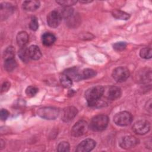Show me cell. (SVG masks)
<instances>
[{
  "instance_id": "obj_22",
  "label": "cell",
  "mask_w": 152,
  "mask_h": 152,
  "mask_svg": "<svg viewBox=\"0 0 152 152\" xmlns=\"http://www.w3.org/2000/svg\"><path fill=\"white\" fill-rule=\"evenodd\" d=\"M4 60L14 58L15 49L12 46H8L5 50L3 54Z\"/></svg>"
},
{
  "instance_id": "obj_6",
  "label": "cell",
  "mask_w": 152,
  "mask_h": 152,
  "mask_svg": "<svg viewBox=\"0 0 152 152\" xmlns=\"http://www.w3.org/2000/svg\"><path fill=\"white\" fill-rule=\"evenodd\" d=\"M88 125L86 121L80 120L76 122L71 129V134L74 137H80L87 132Z\"/></svg>"
},
{
  "instance_id": "obj_24",
  "label": "cell",
  "mask_w": 152,
  "mask_h": 152,
  "mask_svg": "<svg viewBox=\"0 0 152 152\" xmlns=\"http://www.w3.org/2000/svg\"><path fill=\"white\" fill-rule=\"evenodd\" d=\"M60 82L61 85L65 88H69L72 85V80L64 74L60 77Z\"/></svg>"
},
{
  "instance_id": "obj_20",
  "label": "cell",
  "mask_w": 152,
  "mask_h": 152,
  "mask_svg": "<svg viewBox=\"0 0 152 152\" xmlns=\"http://www.w3.org/2000/svg\"><path fill=\"white\" fill-rule=\"evenodd\" d=\"M4 68L7 71H13L17 66V62L14 58L4 60Z\"/></svg>"
},
{
  "instance_id": "obj_10",
  "label": "cell",
  "mask_w": 152,
  "mask_h": 152,
  "mask_svg": "<svg viewBox=\"0 0 152 152\" xmlns=\"http://www.w3.org/2000/svg\"><path fill=\"white\" fill-rule=\"evenodd\" d=\"M96 146V141L91 138L82 141L77 147V152H88L91 151Z\"/></svg>"
},
{
  "instance_id": "obj_29",
  "label": "cell",
  "mask_w": 152,
  "mask_h": 152,
  "mask_svg": "<svg viewBox=\"0 0 152 152\" xmlns=\"http://www.w3.org/2000/svg\"><path fill=\"white\" fill-rule=\"evenodd\" d=\"M38 92V88L33 86H30L27 87L26 89V94L28 97H33Z\"/></svg>"
},
{
  "instance_id": "obj_34",
  "label": "cell",
  "mask_w": 152,
  "mask_h": 152,
  "mask_svg": "<svg viewBox=\"0 0 152 152\" xmlns=\"http://www.w3.org/2000/svg\"><path fill=\"white\" fill-rule=\"evenodd\" d=\"M10 87V83L8 81H5L2 85L1 92L7 91L9 89Z\"/></svg>"
},
{
  "instance_id": "obj_2",
  "label": "cell",
  "mask_w": 152,
  "mask_h": 152,
  "mask_svg": "<svg viewBox=\"0 0 152 152\" xmlns=\"http://www.w3.org/2000/svg\"><path fill=\"white\" fill-rule=\"evenodd\" d=\"M109 123V118L105 115H98L93 117L90 124V128L93 131L99 132L106 129Z\"/></svg>"
},
{
  "instance_id": "obj_15",
  "label": "cell",
  "mask_w": 152,
  "mask_h": 152,
  "mask_svg": "<svg viewBox=\"0 0 152 152\" xmlns=\"http://www.w3.org/2000/svg\"><path fill=\"white\" fill-rule=\"evenodd\" d=\"M28 53L30 59L38 60L42 57V53L39 48L36 45H31L28 48Z\"/></svg>"
},
{
  "instance_id": "obj_21",
  "label": "cell",
  "mask_w": 152,
  "mask_h": 152,
  "mask_svg": "<svg viewBox=\"0 0 152 152\" xmlns=\"http://www.w3.org/2000/svg\"><path fill=\"white\" fill-rule=\"evenodd\" d=\"M18 56L23 62H28L30 58L28 53V48H27L26 46L20 48L18 50Z\"/></svg>"
},
{
  "instance_id": "obj_5",
  "label": "cell",
  "mask_w": 152,
  "mask_h": 152,
  "mask_svg": "<svg viewBox=\"0 0 152 152\" xmlns=\"http://www.w3.org/2000/svg\"><path fill=\"white\" fill-rule=\"evenodd\" d=\"M113 78L118 83L126 81L129 77V69L125 66H119L115 68L112 74Z\"/></svg>"
},
{
  "instance_id": "obj_13",
  "label": "cell",
  "mask_w": 152,
  "mask_h": 152,
  "mask_svg": "<svg viewBox=\"0 0 152 152\" xmlns=\"http://www.w3.org/2000/svg\"><path fill=\"white\" fill-rule=\"evenodd\" d=\"M1 11V18L5 19L8 17L14 11V7L12 4L7 2H3L0 5Z\"/></svg>"
},
{
  "instance_id": "obj_25",
  "label": "cell",
  "mask_w": 152,
  "mask_h": 152,
  "mask_svg": "<svg viewBox=\"0 0 152 152\" xmlns=\"http://www.w3.org/2000/svg\"><path fill=\"white\" fill-rule=\"evenodd\" d=\"M140 55L144 59H150L152 56V50L150 48H144L141 49Z\"/></svg>"
},
{
  "instance_id": "obj_23",
  "label": "cell",
  "mask_w": 152,
  "mask_h": 152,
  "mask_svg": "<svg viewBox=\"0 0 152 152\" xmlns=\"http://www.w3.org/2000/svg\"><path fill=\"white\" fill-rule=\"evenodd\" d=\"M96 75V72L89 68L84 69L81 71V78L83 79H88L94 77Z\"/></svg>"
},
{
  "instance_id": "obj_9",
  "label": "cell",
  "mask_w": 152,
  "mask_h": 152,
  "mask_svg": "<svg viewBox=\"0 0 152 152\" xmlns=\"http://www.w3.org/2000/svg\"><path fill=\"white\" fill-rule=\"evenodd\" d=\"M139 142V140L134 136L129 135L123 137L120 142L119 145L124 149H130L135 147Z\"/></svg>"
},
{
  "instance_id": "obj_4",
  "label": "cell",
  "mask_w": 152,
  "mask_h": 152,
  "mask_svg": "<svg viewBox=\"0 0 152 152\" xmlns=\"http://www.w3.org/2000/svg\"><path fill=\"white\" fill-rule=\"evenodd\" d=\"M132 115L126 111H122L116 113L113 117L115 124L118 126H125L129 125L132 121Z\"/></svg>"
},
{
  "instance_id": "obj_1",
  "label": "cell",
  "mask_w": 152,
  "mask_h": 152,
  "mask_svg": "<svg viewBox=\"0 0 152 152\" xmlns=\"http://www.w3.org/2000/svg\"><path fill=\"white\" fill-rule=\"evenodd\" d=\"M103 93L104 88L101 86L92 87L88 89L85 93V97L88 106H94L97 105Z\"/></svg>"
},
{
  "instance_id": "obj_17",
  "label": "cell",
  "mask_w": 152,
  "mask_h": 152,
  "mask_svg": "<svg viewBox=\"0 0 152 152\" xmlns=\"http://www.w3.org/2000/svg\"><path fill=\"white\" fill-rule=\"evenodd\" d=\"M16 40L17 45L20 48L24 47L28 41V36L26 31H20L17 34Z\"/></svg>"
},
{
  "instance_id": "obj_31",
  "label": "cell",
  "mask_w": 152,
  "mask_h": 152,
  "mask_svg": "<svg viewBox=\"0 0 152 152\" xmlns=\"http://www.w3.org/2000/svg\"><path fill=\"white\" fill-rule=\"evenodd\" d=\"M29 27L33 31H36L37 30L39 27V24H38L37 19L36 17H34V16L32 17L29 24Z\"/></svg>"
},
{
  "instance_id": "obj_18",
  "label": "cell",
  "mask_w": 152,
  "mask_h": 152,
  "mask_svg": "<svg viewBox=\"0 0 152 152\" xmlns=\"http://www.w3.org/2000/svg\"><path fill=\"white\" fill-rule=\"evenodd\" d=\"M56 40V37L54 34L51 33H45L42 37V43L46 46L52 45Z\"/></svg>"
},
{
  "instance_id": "obj_12",
  "label": "cell",
  "mask_w": 152,
  "mask_h": 152,
  "mask_svg": "<svg viewBox=\"0 0 152 152\" xmlns=\"http://www.w3.org/2000/svg\"><path fill=\"white\" fill-rule=\"evenodd\" d=\"M68 77H69L72 81H78L81 80V72L79 71V69L76 67H72L66 69L64 73Z\"/></svg>"
},
{
  "instance_id": "obj_16",
  "label": "cell",
  "mask_w": 152,
  "mask_h": 152,
  "mask_svg": "<svg viewBox=\"0 0 152 152\" xmlns=\"http://www.w3.org/2000/svg\"><path fill=\"white\" fill-rule=\"evenodd\" d=\"M40 4L39 1H26L23 2L22 6L24 10L34 11L39 8Z\"/></svg>"
},
{
  "instance_id": "obj_28",
  "label": "cell",
  "mask_w": 152,
  "mask_h": 152,
  "mask_svg": "<svg viewBox=\"0 0 152 152\" xmlns=\"http://www.w3.org/2000/svg\"><path fill=\"white\" fill-rule=\"evenodd\" d=\"M58 151L59 152H67L69 151V144L68 142H61L58 145Z\"/></svg>"
},
{
  "instance_id": "obj_11",
  "label": "cell",
  "mask_w": 152,
  "mask_h": 152,
  "mask_svg": "<svg viewBox=\"0 0 152 152\" xmlns=\"http://www.w3.org/2000/svg\"><path fill=\"white\" fill-rule=\"evenodd\" d=\"M77 109L74 106H68L65 107L62 112L61 118L63 121L68 122L72 121L77 115Z\"/></svg>"
},
{
  "instance_id": "obj_35",
  "label": "cell",
  "mask_w": 152,
  "mask_h": 152,
  "mask_svg": "<svg viewBox=\"0 0 152 152\" xmlns=\"http://www.w3.org/2000/svg\"><path fill=\"white\" fill-rule=\"evenodd\" d=\"M147 110L148 111V112H150V113H151V99H150L149 100V101L147 102Z\"/></svg>"
},
{
  "instance_id": "obj_8",
  "label": "cell",
  "mask_w": 152,
  "mask_h": 152,
  "mask_svg": "<svg viewBox=\"0 0 152 152\" xmlns=\"http://www.w3.org/2000/svg\"><path fill=\"white\" fill-rule=\"evenodd\" d=\"M62 17L59 11L53 10L47 15V23L52 28L57 27L61 23Z\"/></svg>"
},
{
  "instance_id": "obj_14",
  "label": "cell",
  "mask_w": 152,
  "mask_h": 152,
  "mask_svg": "<svg viewBox=\"0 0 152 152\" xmlns=\"http://www.w3.org/2000/svg\"><path fill=\"white\" fill-rule=\"evenodd\" d=\"M121 94V89L119 87L114 86H112L109 88L107 93L108 99L112 100H114L119 98Z\"/></svg>"
},
{
  "instance_id": "obj_36",
  "label": "cell",
  "mask_w": 152,
  "mask_h": 152,
  "mask_svg": "<svg viewBox=\"0 0 152 152\" xmlns=\"http://www.w3.org/2000/svg\"><path fill=\"white\" fill-rule=\"evenodd\" d=\"M91 1H81L80 2L81 3H84V4H86V3H89V2H91Z\"/></svg>"
},
{
  "instance_id": "obj_7",
  "label": "cell",
  "mask_w": 152,
  "mask_h": 152,
  "mask_svg": "<svg viewBox=\"0 0 152 152\" xmlns=\"http://www.w3.org/2000/svg\"><path fill=\"white\" fill-rule=\"evenodd\" d=\"M150 123L147 120H140L134 123L132 126L133 131L137 134L144 135L150 130Z\"/></svg>"
},
{
  "instance_id": "obj_19",
  "label": "cell",
  "mask_w": 152,
  "mask_h": 152,
  "mask_svg": "<svg viewBox=\"0 0 152 152\" xmlns=\"http://www.w3.org/2000/svg\"><path fill=\"white\" fill-rule=\"evenodd\" d=\"M112 14L113 17L118 20H126L130 17L129 14L119 10H113L112 12Z\"/></svg>"
},
{
  "instance_id": "obj_3",
  "label": "cell",
  "mask_w": 152,
  "mask_h": 152,
  "mask_svg": "<svg viewBox=\"0 0 152 152\" xmlns=\"http://www.w3.org/2000/svg\"><path fill=\"white\" fill-rule=\"evenodd\" d=\"M37 114L42 118L52 120L56 119L58 116L59 114V110L55 107H42L37 110Z\"/></svg>"
},
{
  "instance_id": "obj_27",
  "label": "cell",
  "mask_w": 152,
  "mask_h": 152,
  "mask_svg": "<svg viewBox=\"0 0 152 152\" xmlns=\"http://www.w3.org/2000/svg\"><path fill=\"white\" fill-rule=\"evenodd\" d=\"M140 80L142 82L147 81H150L151 80V70L150 69L149 71H148V70L147 71H143L140 74Z\"/></svg>"
},
{
  "instance_id": "obj_32",
  "label": "cell",
  "mask_w": 152,
  "mask_h": 152,
  "mask_svg": "<svg viewBox=\"0 0 152 152\" xmlns=\"http://www.w3.org/2000/svg\"><path fill=\"white\" fill-rule=\"evenodd\" d=\"M126 45H127L126 43L124 42H119L115 43L113 45V49L116 51H122L126 48Z\"/></svg>"
},
{
  "instance_id": "obj_33",
  "label": "cell",
  "mask_w": 152,
  "mask_h": 152,
  "mask_svg": "<svg viewBox=\"0 0 152 152\" xmlns=\"http://www.w3.org/2000/svg\"><path fill=\"white\" fill-rule=\"evenodd\" d=\"M9 115H10V113L7 110L4 109H2L1 110L0 118H1V120H2V121L6 120L8 118V117L9 116Z\"/></svg>"
},
{
  "instance_id": "obj_26",
  "label": "cell",
  "mask_w": 152,
  "mask_h": 152,
  "mask_svg": "<svg viewBox=\"0 0 152 152\" xmlns=\"http://www.w3.org/2000/svg\"><path fill=\"white\" fill-rule=\"evenodd\" d=\"M74 10L71 7H64V8L59 12L62 18H68L71 17L73 14Z\"/></svg>"
},
{
  "instance_id": "obj_30",
  "label": "cell",
  "mask_w": 152,
  "mask_h": 152,
  "mask_svg": "<svg viewBox=\"0 0 152 152\" xmlns=\"http://www.w3.org/2000/svg\"><path fill=\"white\" fill-rule=\"evenodd\" d=\"M56 2L64 7H69L75 4L77 1L75 0H58Z\"/></svg>"
}]
</instances>
